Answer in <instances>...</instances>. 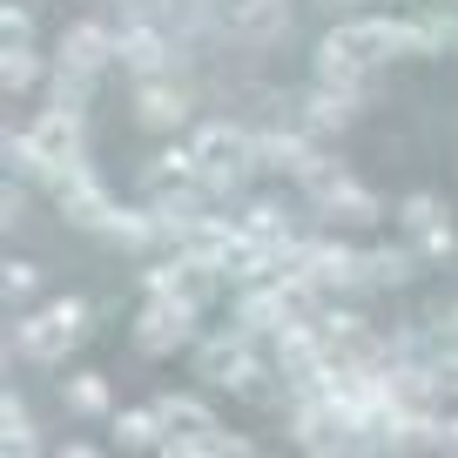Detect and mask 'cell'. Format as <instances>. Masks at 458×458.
<instances>
[{
	"label": "cell",
	"instance_id": "cell-1",
	"mask_svg": "<svg viewBox=\"0 0 458 458\" xmlns=\"http://www.w3.org/2000/svg\"><path fill=\"white\" fill-rule=\"evenodd\" d=\"M263 358H270V344H257L250 330H216L196 344V371L223 391H250L263 377Z\"/></svg>",
	"mask_w": 458,
	"mask_h": 458
},
{
	"label": "cell",
	"instance_id": "cell-2",
	"mask_svg": "<svg viewBox=\"0 0 458 458\" xmlns=\"http://www.w3.org/2000/svg\"><path fill=\"white\" fill-rule=\"evenodd\" d=\"M303 317V303L290 297L284 284H243V297H236V330H250L257 344H270L276 330H290Z\"/></svg>",
	"mask_w": 458,
	"mask_h": 458
},
{
	"label": "cell",
	"instance_id": "cell-3",
	"mask_svg": "<svg viewBox=\"0 0 458 458\" xmlns=\"http://www.w3.org/2000/svg\"><path fill=\"white\" fill-rule=\"evenodd\" d=\"M337 34L364 55V68H385V61L411 55V21H398V14H358V21H344Z\"/></svg>",
	"mask_w": 458,
	"mask_h": 458
},
{
	"label": "cell",
	"instance_id": "cell-4",
	"mask_svg": "<svg viewBox=\"0 0 458 458\" xmlns=\"http://www.w3.org/2000/svg\"><path fill=\"white\" fill-rule=\"evenodd\" d=\"M398 223H404V236H411V250H418V257H431V263L458 250V229H452V216H445L438 196H404L398 202Z\"/></svg>",
	"mask_w": 458,
	"mask_h": 458
},
{
	"label": "cell",
	"instance_id": "cell-5",
	"mask_svg": "<svg viewBox=\"0 0 458 458\" xmlns=\"http://www.w3.org/2000/svg\"><path fill=\"white\" fill-rule=\"evenodd\" d=\"M189 337H196V303H148V310L135 317V344H142L148 358H169Z\"/></svg>",
	"mask_w": 458,
	"mask_h": 458
},
{
	"label": "cell",
	"instance_id": "cell-6",
	"mask_svg": "<svg viewBox=\"0 0 458 458\" xmlns=\"http://www.w3.org/2000/svg\"><path fill=\"white\" fill-rule=\"evenodd\" d=\"M55 202L68 209V223H81V229H95L101 236V223L114 216V202H108V189H101V175L88 169V162H74L68 175L55 182Z\"/></svg>",
	"mask_w": 458,
	"mask_h": 458
},
{
	"label": "cell",
	"instance_id": "cell-7",
	"mask_svg": "<svg viewBox=\"0 0 458 458\" xmlns=\"http://www.w3.org/2000/svg\"><path fill=\"white\" fill-rule=\"evenodd\" d=\"M317 216H324V223H377V209H385V202H377V189H364L358 175H337V182L330 189H317Z\"/></svg>",
	"mask_w": 458,
	"mask_h": 458
},
{
	"label": "cell",
	"instance_id": "cell-8",
	"mask_svg": "<svg viewBox=\"0 0 458 458\" xmlns=\"http://www.w3.org/2000/svg\"><path fill=\"white\" fill-rule=\"evenodd\" d=\"M108 61H114V28H101V21H74V28L61 34V68L101 74Z\"/></svg>",
	"mask_w": 458,
	"mask_h": 458
},
{
	"label": "cell",
	"instance_id": "cell-9",
	"mask_svg": "<svg viewBox=\"0 0 458 458\" xmlns=\"http://www.w3.org/2000/svg\"><path fill=\"white\" fill-rule=\"evenodd\" d=\"M310 68H317V81H324V88H364V81H371V68H364V55H358V47H351V41H344L337 28H330L324 41H317Z\"/></svg>",
	"mask_w": 458,
	"mask_h": 458
},
{
	"label": "cell",
	"instance_id": "cell-10",
	"mask_svg": "<svg viewBox=\"0 0 458 458\" xmlns=\"http://www.w3.org/2000/svg\"><path fill=\"white\" fill-rule=\"evenodd\" d=\"M358 108H364V88H324L317 81L310 101H303V129L310 135H337L344 122H358Z\"/></svg>",
	"mask_w": 458,
	"mask_h": 458
},
{
	"label": "cell",
	"instance_id": "cell-11",
	"mask_svg": "<svg viewBox=\"0 0 458 458\" xmlns=\"http://www.w3.org/2000/svg\"><path fill=\"white\" fill-rule=\"evenodd\" d=\"M156 418H162V438H209V431H223V425H216V411L202 398H189V391L156 398Z\"/></svg>",
	"mask_w": 458,
	"mask_h": 458
},
{
	"label": "cell",
	"instance_id": "cell-12",
	"mask_svg": "<svg viewBox=\"0 0 458 458\" xmlns=\"http://www.w3.org/2000/svg\"><path fill=\"white\" fill-rule=\"evenodd\" d=\"M135 114H142L148 129H175V122L189 114V88L169 81V74H156V81L135 88Z\"/></svg>",
	"mask_w": 458,
	"mask_h": 458
},
{
	"label": "cell",
	"instance_id": "cell-13",
	"mask_svg": "<svg viewBox=\"0 0 458 458\" xmlns=\"http://www.w3.org/2000/svg\"><path fill=\"white\" fill-rule=\"evenodd\" d=\"M229 34H236V41H257V47H276L290 34V0H250L243 14L229 21Z\"/></svg>",
	"mask_w": 458,
	"mask_h": 458
},
{
	"label": "cell",
	"instance_id": "cell-14",
	"mask_svg": "<svg viewBox=\"0 0 458 458\" xmlns=\"http://www.w3.org/2000/svg\"><path fill=\"white\" fill-rule=\"evenodd\" d=\"M14 358H28V364H61L68 358V337L47 324V310H28L14 324Z\"/></svg>",
	"mask_w": 458,
	"mask_h": 458
},
{
	"label": "cell",
	"instance_id": "cell-15",
	"mask_svg": "<svg viewBox=\"0 0 458 458\" xmlns=\"http://www.w3.org/2000/svg\"><path fill=\"white\" fill-rule=\"evenodd\" d=\"M310 129H257V169H303Z\"/></svg>",
	"mask_w": 458,
	"mask_h": 458
},
{
	"label": "cell",
	"instance_id": "cell-16",
	"mask_svg": "<svg viewBox=\"0 0 458 458\" xmlns=\"http://www.w3.org/2000/svg\"><path fill=\"white\" fill-rule=\"evenodd\" d=\"M148 189H202V162H196V148L189 142H175V148H162V156H148Z\"/></svg>",
	"mask_w": 458,
	"mask_h": 458
},
{
	"label": "cell",
	"instance_id": "cell-17",
	"mask_svg": "<svg viewBox=\"0 0 458 458\" xmlns=\"http://www.w3.org/2000/svg\"><path fill=\"white\" fill-rule=\"evenodd\" d=\"M101 243H114V250H156L162 229H156V216H148V209H114L108 223H101Z\"/></svg>",
	"mask_w": 458,
	"mask_h": 458
},
{
	"label": "cell",
	"instance_id": "cell-18",
	"mask_svg": "<svg viewBox=\"0 0 458 458\" xmlns=\"http://www.w3.org/2000/svg\"><path fill=\"white\" fill-rule=\"evenodd\" d=\"M411 263H418V250H391V243H377V250H358V270H364V290L371 284H404L411 276Z\"/></svg>",
	"mask_w": 458,
	"mask_h": 458
},
{
	"label": "cell",
	"instance_id": "cell-19",
	"mask_svg": "<svg viewBox=\"0 0 458 458\" xmlns=\"http://www.w3.org/2000/svg\"><path fill=\"white\" fill-rule=\"evenodd\" d=\"M0 88H7V95L41 88V55H34V47H0Z\"/></svg>",
	"mask_w": 458,
	"mask_h": 458
},
{
	"label": "cell",
	"instance_id": "cell-20",
	"mask_svg": "<svg viewBox=\"0 0 458 458\" xmlns=\"http://www.w3.org/2000/svg\"><path fill=\"white\" fill-rule=\"evenodd\" d=\"M458 47V14H418L411 21V55H445Z\"/></svg>",
	"mask_w": 458,
	"mask_h": 458
},
{
	"label": "cell",
	"instance_id": "cell-21",
	"mask_svg": "<svg viewBox=\"0 0 458 458\" xmlns=\"http://www.w3.org/2000/svg\"><path fill=\"white\" fill-rule=\"evenodd\" d=\"M108 404H114L108 377H95V371L68 377V411H81V418H108Z\"/></svg>",
	"mask_w": 458,
	"mask_h": 458
},
{
	"label": "cell",
	"instance_id": "cell-22",
	"mask_svg": "<svg viewBox=\"0 0 458 458\" xmlns=\"http://www.w3.org/2000/svg\"><path fill=\"white\" fill-rule=\"evenodd\" d=\"M236 223H243V236H257V243H284V236H297V229H290V216L276 209V202H250Z\"/></svg>",
	"mask_w": 458,
	"mask_h": 458
},
{
	"label": "cell",
	"instance_id": "cell-23",
	"mask_svg": "<svg viewBox=\"0 0 458 458\" xmlns=\"http://www.w3.org/2000/svg\"><path fill=\"white\" fill-rule=\"evenodd\" d=\"M418 364H425V377H431V391H438V398H458V344H438V337H431V351H425Z\"/></svg>",
	"mask_w": 458,
	"mask_h": 458
},
{
	"label": "cell",
	"instance_id": "cell-24",
	"mask_svg": "<svg viewBox=\"0 0 458 458\" xmlns=\"http://www.w3.org/2000/svg\"><path fill=\"white\" fill-rule=\"evenodd\" d=\"M41 108L81 114V108H88V74H74V68H55V74H47V101H41Z\"/></svg>",
	"mask_w": 458,
	"mask_h": 458
},
{
	"label": "cell",
	"instance_id": "cell-25",
	"mask_svg": "<svg viewBox=\"0 0 458 458\" xmlns=\"http://www.w3.org/2000/svg\"><path fill=\"white\" fill-rule=\"evenodd\" d=\"M114 438H122V445H162L156 404H142V411H122V418H114Z\"/></svg>",
	"mask_w": 458,
	"mask_h": 458
},
{
	"label": "cell",
	"instance_id": "cell-26",
	"mask_svg": "<svg viewBox=\"0 0 458 458\" xmlns=\"http://www.w3.org/2000/svg\"><path fill=\"white\" fill-rule=\"evenodd\" d=\"M0 41H7V47H28V41H34V14L21 7V0L0 14Z\"/></svg>",
	"mask_w": 458,
	"mask_h": 458
},
{
	"label": "cell",
	"instance_id": "cell-27",
	"mask_svg": "<svg viewBox=\"0 0 458 458\" xmlns=\"http://www.w3.org/2000/svg\"><path fill=\"white\" fill-rule=\"evenodd\" d=\"M7 297L34 303V297H41V270H34V263H14V270H7Z\"/></svg>",
	"mask_w": 458,
	"mask_h": 458
},
{
	"label": "cell",
	"instance_id": "cell-28",
	"mask_svg": "<svg viewBox=\"0 0 458 458\" xmlns=\"http://www.w3.org/2000/svg\"><path fill=\"white\" fill-rule=\"evenodd\" d=\"M209 458H257V445L236 438V431H209Z\"/></svg>",
	"mask_w": 458,
	"mask_h": 458
},
{
	"label": "cell",
	"instance_id": "cell-29",
	"mask_svg": "<svg viewBox=\"0 0 458 458\" xmlns=\"http://www.w3.org/2000/svg\"><path fill=\"white\" fill-rule=\"evenodd\" d=\"M0 425L7 431H28L34 418H28V398H21V391H0Z\"/></svg>",
	"mask_w": 458,
	"mask_h": 458
},
{
	"label": "cell",
	"instance_id": "cell-30",
	"mask_svg": "<svg viewBox=\"0 0 458 458\" xmlns=\"http://www.w3.org/2000/svg\"><path fill=\"white\" fill-rule=\"evenodd\" d=\"M0 458H41V438H34V425H28V431H7V438H0Z\"/></svg>",
	"mask_w": 458,
	"mask_h": 458
},
{
	"label": "cell",
	"instance_id": "cell-31",
	"mask_svg": "<svg viewBox=\"0 0 458 458\" xmlns=\"http://www.w3.org/2000/svg\"><path fill=\"white\" fill-rule=\"evenodd\" d=\"M438 452L458 458V418H445V425H438Z\"/></svg>",
	"mask_w": 458,
	"mask_h": 458
},
{
	"label": "cell",
	"instance_id": "cell-32",
	"mask_svg": "<svg viewBox=\"0 0 458 458\" xmlns=\"http://www.w3.org/2000/svg\"><path fill=\"white\" fill-rule=\"evenodd\" d=\"M55 458H101V452H95V445H61Z\"/></svg>",
	"mask_w": 458,
	"mask_h": 458
},
{
	"label": "cell",
	"instance_id": "cell-33",
	"mask_svg": "<svg viewBox=\"0 0 458 458\" xmlns=\"http://www.w3.org/2000/svg\"><path fill=\"white\" fill-rule=\"evenodd\" d=\"M337 7H358V0H337Z\"/></svg>",
	"mask_w": 458,
	"mask_h": 458
},
{
	"label": "cell",
	"instance_id": "cell-34",
	"mask_svg": "<svg viewBox=\"0 0 458 458\" xmlns=\"http://www.w3.org/2000/svg\"><path fill=\"white\" fill-rule=\"evenodd\" d=\"M452 7H458V0H452Z\"/></svg>",
	"mask_w": 458,
	"mask_h": 458
}]
</instances>
